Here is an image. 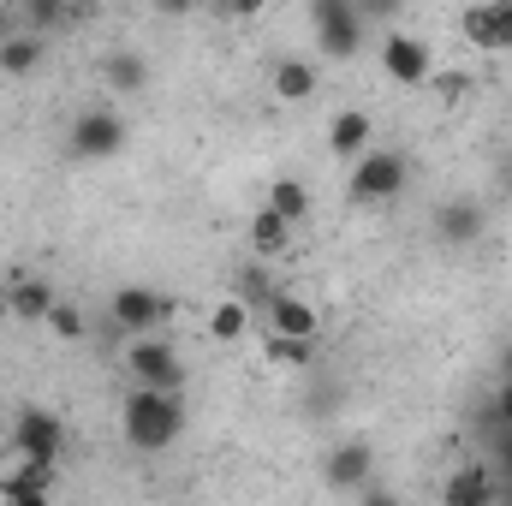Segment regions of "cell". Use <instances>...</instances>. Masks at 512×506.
<instances>
[{
    "label": "cell",
    "instance_id": "obj_26",
    "mask_svg": "<svg viewBox=\"0 0 512 506\" xmlns=\"http://www.w3.org/2000/svg\"><path fill=\"white\" fill-rule=\"evenodd\" d=\"M48 328H54L60 340H84V334H90L84 310H78V304H66V298H54V310H48Z\"/></svg>",
    "mask_w": 512,
    "mask_h": 506
},
{
    "label": "cell",
    "instance_id": "obj_23",
    "mask_svg": "<svg viewBox=\"0 0 512 506\" xmlns=\"http://www.w3.org/2000/svg\"><path fill=\"white\" fill-rule=\"evenodd\" d=\"M251 328H256V316H251V304H245V298H227V304H215V310H209V334H215L221 346L245 340Z\"/></svg>",
    "mask_w": 512,
    "mask_h": 506
},
{
    "label": "cell",
    "instance_id": "obj_36",
    "mask_svg": "<svg viewBox=\"0 0 512 506\" xmlns=\"http://www.w3.org/2000/svg\"><path fill=\"white\" fill-rule=\"evenodd\" d=\"M501 376H512V346L501 352Z\"/></svg>",
    "mask_w": 512,
    "mask_h": 506
},
{
    "label": "cell",
    "instance_id": "obj_27",
    "mask_svg": "<svg viewBox=\"0 0 512 506\" xmlns=\"http://www.w3.org/2000/svg\"><path fill=\"white\" fill-rule=\"evenodd\" d=\"M429 84H435V96H441V102H459V96L471 90V72H435Z\"/></svg>",
    "mask_w": 512,
    "mask_h": 506
},
{
    "label": "cell",
    "instance_id": "obj_30",
    "mask_svg": "<svg viewBox=\"0 0 512 506\" xmlns=\"http://www.w3.org/2000/svg\"><path fill=\"white\" fill-rule=\"evenodd\" d=\"M221 12L245 24V18H262V12H268V0H221Z\"/></svg>",
    "mask_w": 512,
    "mask_h": 506
},
{
    "label": "cell",
    "instance_id": "obj_18",
    "mask_svg": "<svg viewBox=\"0 0 512 506\" xmlns=\"http://www.w3.org/2000/svg\"><path fill=\"white\" fill-rule=\"evenodd\" d=\"M268 84H274V96H280V102H310V96H316V66L286 54V60H274Z\"/></svg>",
    "mask_w": 512,
    "mask_h": 506
},
{
    "label": "cell",
    "instance_id": "obj_31",
    "mask_svg": "<svg viewBox=\"0 0 512 506\" xmlns=\"http://www.w3.org/2000/svg\"><path fill=\"white\" fill-rule=\"evenodd\" d=\"M334 405H340V387H316L310 393V417H328Z\"/></svg>",
    "mask_w": 512,
    "mask_h": 506
},
{
    "label": "cell",
    "instance_id": "obj_19",
    "mask_svg": "<svg viewBox=\"0 0 512 506\" xmlns=\"http://www.w3.org/2000/svg\"><path fill=\"white\" fill-rule=\"evenodd\" d=\"M36 66H42V36L18 24V30L0 42V72H6V78H30Z\"/></svg>",
    "mask_w": 512,
    "mask_h": 506
},
{
    "label": "cell",
    "instance_id": "obj_33",
    "mask_svg": "<svg viewBox=\"0 0 512 506\" xmlns=\"http://www.w3.org/2000/svg\"><path fill=\"white\" fill-rule=\"evenodd\" d=\"M12 30H18V6H0V42H6Z\"/></svg>",
    "mask_w": 512,
    "mask_h": 506
},
{
    "label": "cell",
    "instance_id": "obj_20",
    "mask_svg": "<svg viewBox=\"0 0 512 506\" xmlns=\"http://www.w3.org/2000/svg\"><path fill=\"white\" fill-rule=\"evenodd\" d=\"M286 245H292V221H286L280 209H268V203H262V209L251 215V251L256 256H280Z\"/></svg>",
    "mask_w": 512,
    "mask_h": 506
},
{
    "label": "cell",
    "instance_id": "obj_10",
    "mask_svg": "<svg viewBox=\"0 0 512 506\" xmlns=\"http://www.w3.org/2000/svg\"><path fill=\"white\" fill-rule=\"evenodd\" d=\"M435 227V245H447V251H465V245H477L483 233H489V209L477 203V197H453V203H441L435 215H429Z\"/></svg>",
    "mask_w": 512,
    "mask_h": 506
},
{
    "label": "cell",
    "instance_id": "obj_28",
    "mask_svg": "<svg viewBox=\"0 0 512 506\" xmlns=\"http://www.w3.org/2000/svg\"><path fill=\"white\" fill-rule=\"evenodd\" d=\"M358 12H364V24H393L405 12V0H358Z\"/></svg>",
    "mask_w": 512,
    "mask_h": 506
},
{
    "label": "cell",
    "instance_id": "obj_7",
    "mask_svg": "<svg viewBox=\"0 0 512 506\" xmlns=\"http://www.w3.org/2000/svg\"><path fill=\"white\" fill-rule=\"evenodd\" d=\"M72 155L78 161H114L120 149H126V120L114 114V108H90V114H78L72 120Z\"/></svg>",
    "mask_w": 512,
    "mask_h": 506
},
{
    "label": "cell",
    "instance_id": "obj_22",
    "mask_svg": "<svg viewBox=\"0 0 512 506\" xmlns=\"http://www.w3.org/2000/svg\"><path fill=\"white\" fill-rule=\"evenodd\" d=\"M262 352H268V364H280V370H310V364H316V340H304V334H274V328H268Z\"/></svg>",
    "mask_w": 512,
    "mask_h": 506
},
{
    "label": "cell",
    "instance_id": "obj_1",
    "mask_svg": "<svg viewBox=\"0 0 512 506\" xmlns=\"http://www.w3.org/2000/svg\"><path fill=\"white\" fill-rule=\"evenodd\" d=\"M120 429L137 453H167L185 435V387H131L120 405Z\"/></svg>",
    "mask_w": 512,
    "mask_h": 506
},
{
    "label": "cell",
    "instance_id": "obj_5",
    "mask_svg": "<svg viewBox=\"0 0 512 506\" xmlns=\"http://www.w3.org/2000/svg\"><path fill=\"white\" fill-rule=\"evenodd\" d=\"M382 72L399 84V90H423L435 78V48L411 30H387L382 36Z\"/></svg>",
    "mask_w": 512,
    "mask_h": 506
},
{
    "label": "cell",
    "instance_id": "obj_8",
    "mask_svg": "<svg viewBox=\"0 0 512 506\" xmlns=\"http://www.w3.org/2000/svg\"><path fill=\"white\" fill-rule=\"evenodd\" d=\"M459 36L477 54H512V0H477L459 12Z\"/></svg>",
    "mask_w": 512,
    "mask_h": 506
},
{
    "label": "cell",
    "instance_id": "obj_21",
    "mask_svg": "<svg viewBox=\"0 0 512 506\" xmlns=\"http://www.w3.org/2000/svg\"><path fill=\"white\" fill-rule=\"evenodd\" d=\"M268 209H280L292 227L298 221H310V185L304 179H292V173H280V179H268V197H262Z\"/></svg>",
    "mask_w": 512,
    "mask_h": 506
},
{
    "label": "cell",
    "instance_id": "obj_13",
    "mask_svg": "<svg viewBox=\"0 0 512 506\" xmlns=\"http://www.w3.org/2000/svg\"><path fill=\"white\" fill-rule=\"evenodd\" d=\"M0 495L18 506H42L54 495V465H42V459H18V471H6L0 477Z\"/></svg>",
    "mask_w": 512,
    "mask_h": 506
},
{
    "label": "cell",
    "instance_id": "obj_32",
    "mask_svg": "<svg viewBox=\"0 0 512 506\" xmlns=\"http://www.w3.org/2000/svg\"><path fill=\"white\" fill-rule=\"evenodd\" d=\"M149 6H155V12H167V18H185L197 0H149Z\"/></svg>",
    "mask_w": 512,
    "mask_h": 506
},
{
    "label": "cell",
    "instance_id": "obj_25",
    "mask_svg": "<svg viewBox=\"0 0 512 506\" xmlns=\"http://www.w3.org/2000/svg\"><path fill=\"white\" fill-rule=\"evenodd\" d=\"M233 298H245V304H251V316H262V310H268V298H274V280H268V268H262V262H251V268L239 274Z\"/></svg>",
    "mask_w": 512,
    "mask_h": 506
},
{
    "label": "cell",
    "instance_id": "obj_9",
    "mask_svg": "<svg viewBox=\"0 0 512 506\" xmlns=\"http://www.w3.org/2000/svg\"><path fill=\"white\" fill-rule=\"evenodd\" d=\"M108 316H114V328H126V334H161V322L173 316V298L155 292V286H120L114 304H108Z\"/></svg>",
    "mask_w": 512,
    "mask_h": 506
},
{
    "label": "cell",
    "instance_id": "obj_29",
    "mask_svg": "<svg viewBox=\"0 0 512 506\" xmlns=\"http://www.w3.org/2000/svg\"><path fill=\"white\" fill-rule=\"evenodd\" d=\"M489 423H495V429L512 423V376H501V393H495V405H489Z\"/></svg>",
    "mask_w": 512,
    "mask_h": 506
},
{
    "label": "cell",
    "instance_id": "obj_12",
    "mask_svg": "<svg viewBox=\"0 0 512 506\" xmlns=\"http://www.w3.org/2000/svg\"><path fill=\"white\" fill-rule=\"evenodd\" d=\"M262 322H268L274 334H304V340H316V328H322L316 304H310V298H298V292H274V298H268V310H262Z\"/></svg>",
    "mask_w": 512,
    "mask_h": 506
},
{
    "label": "cell",
    "instance_id": "obj_3",
    "mask_svg": "<svg viewBox=\"0 0 512 506\" xmlns=\"http://www.w3.org/2000/svg\"><path fill=\"white\" fill-rule=\"evenodd\" d=\"M411 179V161L399 149H364L352 161V203H393Z\"/></svg>",
    "mask_w": 512,
    "mask_h": 506
},
{
    "label": "cell",
    "instance_id": "obj_37",
    "mask_svg": "<svg viewBox=\"0 0 512 506\" xmlns=\"http://www.w3.org/2000/svg\"><path fill=\"white\" fill-rule=\"evenodd\" d=\"M501 185H507V203H512V161H507V173H501Z\"/></svg>",
    "mask_w": 512,
    "mask_h": 506
},
{
    "label": "cell",
    "instance_id": "obj_14",
    "mask_svg": "<svg viewBox=\"0 0 512 506\" xmlns=\"http://www.w3.org/2000/svg\"><path fill=\"white\" fill-rule=\"evenodd\" d=\"M370 137H376V120H370L364 108H346V114L328 120V149H334L340 161H358V155L370 149Z\"/></svg>",
    "mask_w": 512,
    "mask_h": 506
},
{
    "label": "cell",
    "instance_id": "obj_11",
    "mask_svg": "<svg viewBox=\"0 0 512 506\" xmlns=\"http://www.w3.org/2000/svg\"><path fill=\"white\" fill-rule=\"evenodd\" d=\"M370 471H376V453H370L364 441H346V447H334V453L322 459V483H328L334 495H358V489L370 483Z\"/></svg>",
    "mask_w": 512,
    "mask_h": 506
},
{
    "label": "cell",
    "instance_id": "obj_6",
    "mask_svg": "<svg viewBox=\"0 0 512 506\" xmlns=\"http://www.w3.org/2000/svg\"><path fill=\"white\" fill-rule=\"evenodd\" d=\"M126 370H131V381H143V387H185V358H179V346L161 340V334H131Z\"/></svg>",
    "mask_w": 512,
    "mask_h": 506
},
{
    "label": "cell",
    "instance_id": "obj_16",
    "mask_svg": "<svg viewBox=\"0 0 512 506\" xmlns=\"http://www.w3.org/2000/svg\"><path fill=\"white\" fill-rule=\"evenodd\" d=\"M102 78H108L114 96H143V84H149V60H143L137 48H114V54L102 60Z\"/></svg>",
    "mask_w": 512,
    "mask_h": 506
},
{
    "label": "cell",
    "instance_id": "obj_34",
    "mask_svg": "<svg viewBox=\"0 0 512 506\" xmlns=\"http://www.w3.org/2000/svg\"><path fill=\"white\" fill-rule=\"evenodd\" d=\"M96 6H102V0H72V18H90Z\"/></svg>",
    "mask_w": 512,
    "mask_h": 506
},
{
    "label": "cell",
    "instance_id": "obj_15",
    "mask_svg": "<svg viewBox=\"0 0 512 506\" xmlns=\"http://www.w3.org/2000/svg\"><path fill=\"white\" fill-rule=\"evenodd\" d=\"M54 286L48 280H36V274H12V292H6V310L18 316V322H48V310H54Z\"/></svg>",
    "mask_w": 512,
    "mask_h": 506
},
{
    "label": "cell",
    "instance_id": "obj_2",
    "mask_svg": "<svg viewBox=\"0 0 512 506\" xmlns=\"http://www.w3.org/2000/svg\"><path fill=\"white\" fill-rule=\"evenodd\" d=\"M310 30H316L322 60H358L364 36H370L358 0H310Z\"/></svg>",
    "mask_w": 512,
    "mask_h": 506
},
{
    "label": "cell",
    "instance_id": "obj_17",
    "mask_svg": "<svg viewBox=\"0 0 512 506\" xmlns=\"http://www.w3.org/2000/svg\"><path fill=\"white\" fill-rule=\"evenodd\" d=\"M441 501L447 506H495V471L489 465H465L459 477H447Z\"/></svg>",
    "mask_w": 512,
    "mask_h": 506
},
{
    "label": "cell",
    "instance_id": "obj_38",
    "mask_svg": "<svg viewBox=\"0 0 512 506\" xmlns=\"http://www.w3.org/2000/svg\"><path fill=\"white\" fill-rule=\"evenodd\" d=\"M0 6H18V0H0Z\"/></svg>",
    "mask_w": 512,
    "mask_h": 506
},
{
    "label": "cell",
    "instance_id": "obj_24",
    "mask_svg": "<svg viewBox=\"0 0 512 506\" xmlns=\"http://www.w3.org/2000/svg\"><path fill=\"white\" fill-rule=\"evenodd\" d=\"M72 18V0H18V24L24 30H54V24H66Z\"/></svg>",
    "mask_w": 512,
    "mask_h": 506
},
{
    "label": "cell",
    "instance_id": "obj_35",
    "mask_svg": "<svg viewBox=\"0 0 512 506\" xmlns=\"http://www.w3.org/2000/svg\"><path fill=\"white\" fill-rule=\"evenodd\" d=\"M501 465H512V423L501 429Z\"/></svg>",
    "mask_w": 512,
    "mask_h": 506
},
{
    "label": "cell",
    "instance_id": "obj_4",
    "mask_svg": "<svg viewBox=\"0 0 512 506\" xmlns=\"http://www.w3.org/2000/svg\"><path fill=\"white\" fill-rule=\"evenodd\" d=\"M12 453L18 459H42V465H60L66 453V423L48 411V405H24L12 417Z\"/></svg>",
    "mask_w": 512,
    "mask_h": 506
}]
</instances>
